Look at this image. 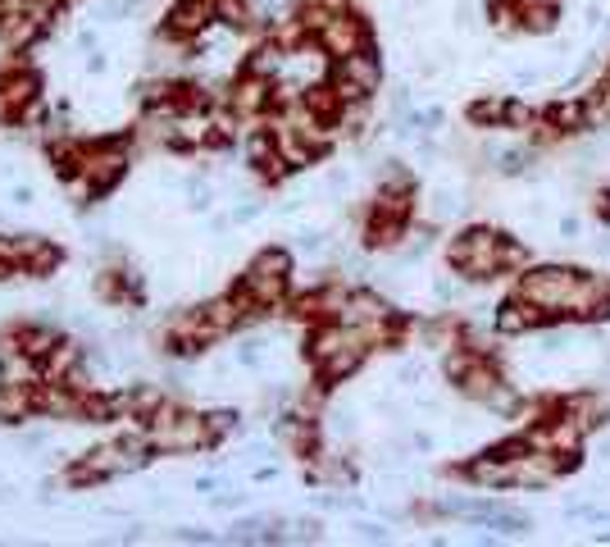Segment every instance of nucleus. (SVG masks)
<instances>
[{"instance_id": "3", "label": "nucleus", "mask_w": 610, "mask_h": 547, "mask_svg": "<svg viewBox=\"0 0 610 547\" xmlns=\"http://www.w3.org/2000/svg\"><path fill=\"white\" fill-rule=\"evenodd\" d=\"M283 68V46H260L255 55H251V64H246V74H255V78H269V74H278Z\"/></svg>"}, {"instance_id": "1", "label": "nucleus", "mask_w": 610, "mask_h": 547, "mask_svg": "<svg viewBox=\"0 0 610 547\" xmlns=\"http://www.w3.org/2000/svg\"><path fill=\"white\" fill-rule=\"evenodd\" d=\"M314 37H319V46H323L328 55H337V59H342V55H356V50L369 46V32H365V23H360L356 14H332Z\"/></svg>"}, {"instance_id": "4", "label": "nucleus", "mask_w": 610, "mask_h": 547, "mask_svg": "<svg viewBox=\"0 0 610 547\" xmlns=\"http://www.w3.org/2000/svg\"><path fill=\"white\" fill-rule=\"evenodd\" d=\"M206 425H210V438L219 443V438H224L228 429H237V416H233V410H215V416H210Z\"/></svg>"}, {"instance_id": "5", "label": "nucleus", "mask_w": 610, "mask_h": 547, "mask_svg": "<svg viewBox=\"0 0 610 547\" xmlns=\"http://www.w3.org/2000/svg\"><path fill=\"white\" fill-rule=\"evenodd\" d=\"M601 220L610 224V196H601Z\"/></svg>"}, {"instance_id": "2", "label": "nucleus", "mask_w": 610, "mask_h": 547, "mask_svg": "<svg viewBox=\"0 0 610 547\" xmlns=\"http://www.w3.org/2000/svg\"><path fill=\"white\" fill-rule=\"evenodd\" d=\"M215 19V0H178V5L169 10V23H164V37L182 41V37H196L200 28H206Z\"/></svg>"}]
</instances>
